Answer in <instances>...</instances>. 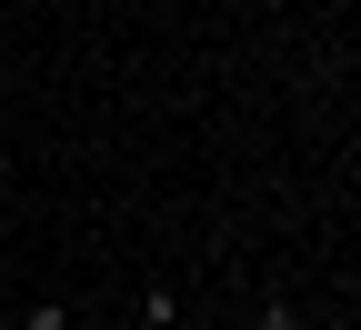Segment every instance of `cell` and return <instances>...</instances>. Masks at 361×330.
Segmentation results:
<instances>
[{
  "label": "cell",
  "instance_id": "cell-1",
  "mask_svg": "<svg viewBox=\"0 0 361 330\" xmlns=\"http://www.w3.org/2000/svg\"><path fill=\"white\" fill-rule=\"evenodd\" d=\"M20 330H71V320H61V300H40V310H30Z\"/></svg>",
  "mask_w": 361,
  "mask_h": 330
},
{
  "label": "cell",
  "instance_id": "cell-2",
  "mask_svg": "<svg viewBox=\"0 0 361 330\" xmlns=\"http://www.w3.org/2000/svg\"><path fill=\"white\" fill-rule=\"evenodd\" d=\"M141 330H171V291H151V310H141Z\"/></svg>",
  "mask_w": 361,
  "mask_h": 330
}]
</instances>
